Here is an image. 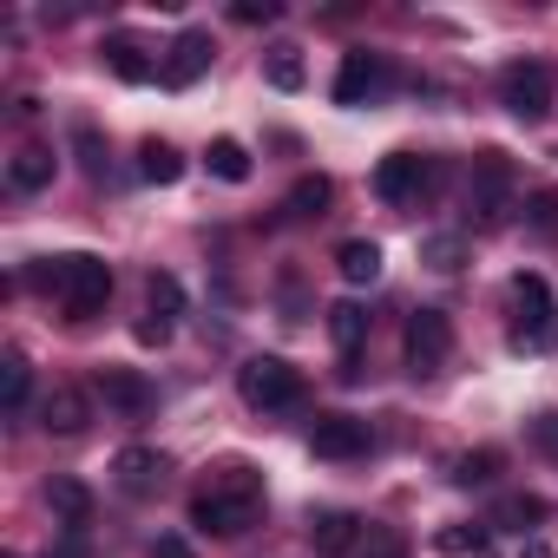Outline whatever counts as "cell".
Listing matches in <instances>:
<instances>
[{"mask_svg":"<svg viewBox=\"0 0 558 558\" xmlns=\"http://www.w3.org/2000/svg\"><path fill=\"white\" fill-rule=\"evenodd\" d=\"M256 512H263V480L236 460V466H223L197 499H191V525L197 532H210V538H236V532H250L256 525Z\"/></svg>","mask_w":558,"mask_h":558,"instance_id":"cell-1","label":"cell"},{"mask_svg":"<svg viewBox=\"0 0 558 558\" xmlns=\"http://www.w3.org/2000/svg\"><path fill=\"white\" fill-rule=\"evenodd\" d=\"M34 283H40V290H53V296H60V310H66L73 323H93V316L106 310V296H112V263H106V256H93V250H73V256L40 263V269H34Z\"/></svg>","mask_w":558,"mask_h":558,"instance_id":"cell-2","label":"cell"},{"mask_svg":"<svg viewBox=\"0 0 558 558\" xmlns=\"http://www.w3.org/2000/svg\"><path fill=\"white\" fill-rule=\"evenodd\" d=\"M236 395H243L250 408H263V414L303 408V368H290L283 355H250V362L236 368Z\"/></svg>","mask_w":558,"mask_h":558,"instance_id":"cell-3","label":"cell"},{"mask_svg":"<svg viewBox=\"0 0 558 558\" xmlns=\"http://www.w3.org/2000/svg\"><path fill=\"white\" fill-rule=\"evenodd\" d=\"M512 316H519V329H512V349H545V342H558V310H551V290H545V276H512Z\"/></svg>","mask_w":558,"mask_h":558,"instance_id":"cell-4","label":"cell"},{"mask_svg":"<svg viewBox=\"0 0 558 558\" xmlns=\"http://www.w3.org/2000/svg\"><path fill=\"white\" fill-rule=\"evenodd\" d=\"M506 204H512V165H506V151H480V158H473V178H466V210H473V223L493 230V223L506 217Z\"/></svg>","mask_w":558,"mask_h":558,"instance_id":"cell-5","label":"cell"},{"mask_svg":"<svg viewBox=\"0 0 558 558\" xmlns=\"http://www.w3.org/2000/svg\"><path fill=\"white\" fill-rule=\"evenodd\" d=\"M499 106H506L512 119L538 125V119L551 112V73H545L538 60H512V66L499 73Z\"/></svg>","mask_w":558,"mask_h":558,"instance_id":"cell-6","label":"cell"},{"mask_svg":"<svg viewBox=\"0 0 558 558\" xmlns=\"http://www.w3.org/2000/svg\"><path fill=\"white\" fill-rule=\"evenodd\" d=\"M401 349H408V368H414V375H440L447 355H453V323H447V310H414Z\"/></svg>","mask_w":558,"mask_h":558,"instance_id":"cell-7","label":"cell"},{"mask_svg":"<svg viewBox=\"0 0 558 558\" xmlns=\"http://www.w3.org/2000/svg\"><path fill=\"white\" fill-rule=\"evenodd\" d=\"M434 184H440V165L421 158V151H388L381 171H375V191H381L388 204H421Z\"/></svg>","mask_w":558,"mask_h":558,"instance_id":"cell-8","label":"cell"},{"mask_svg":"<svg viewBox=\"0 0 558 558\" xmlns=\"http://www.w3.org/2000/svg\"><path fill=\"white\" fill-rule=\"evenodd\" d=\"M178 316H184V283H178V276H151L138 342H145V349H165V342H171V329H178Z\"/></svg>","mask_w":558,"mask_h":558,"instance_id":"cell-9","label":"cell"},{"mask_svg":"<svg viewBox=\"0 0 558 558\" xmlns=\"http://www.w3.org/2000/svg\"><path fill=\"white\" fill-rule=\"evenodd\" d=\"M381 86H388V60H381V53H368V47L342 53V73H336V106H368Z\"/></svg>","mask_w":558,"mask_h":558,"instance_id":"cell-10","label":"cell"},{"mask_svg":"<svg viewBox=\"0 0 558 558\" xmlns=\"http://www.w3.org/2000/svg\"><path fill=\"white\" fill-rule=\"evenodd\" d=\"M310 453L316 460H355V453H368V421H355V414H316Z\"/></svg>","mask_w":558,"mask_h":558,"instance_id":"cell-11","label":"cell"},{"mask_svg":"<svg viewBox=\"0 0 558 558\" xmlns=\"http://www.w3.org/2000/svg\"><path fill=\"white\" fill-rule=\"evenodd\" d=\"M210 34L204 27H184L178 40H171V53H165V86H197L204 73H210Z\"/></svg>","mask_w":558,"mask_h":558,"instance_id":"cell-12","label":"cell"},{"mask_svg":"<svg viewBox=\"0 0 558 558\" xmlns=\"http://www.w3.org/2000/svg\"><path fill=\"white\" fill-rule=\"evenodd\" d=\"M112 480H119V493L145 499V493H158V480H165V453H151V447H119Z\"/></svg>","mask_w":558,"mask_h":558,"instance_id":"cell-13","label":"cell"},{"mask_svg":"<svg viewBox=\"0 0 558 558\" xmlns=\"http://www.w3.org/2000/svg\"><path fill=\"white\" fill-rule=\"evenodd\" d=\"M99 395H106L119 414H132V421L158 408V388H151L145 375H132V368H106V375H99Z\"/></svg>","mask_w":558,"mask_h":558,"instance_id":"cell-14","label":"cell"},{"mask_svg":"<svg viewBox=\"0 0 558 558\" xmlns=\"http://www.w3.org/2000/svg\"><path fill=\"white\" fill-rule=\"evenodd\" d=\"M310 538H316V551H323V558H349V551L362 545V519H355V512H342V506H336V512H316Z\"/></svg>","mask_w":558,"mask_h":558,"instance_id":"cell-15","label":"cell"},{"mask_svg":"<svg viewBox=\"0 0 558 558\" xmlns=\"http://www.w3.org/2000/svg\"><path fill=\"white\" fill-rule=\"evenodd\" d=\"M40 414H47V434H86V421H93V401H86L80 388H53Z\"/></svg>","mask_w":558,"mask_h":558,"instance_id":"cell-16","label":"cell"},{"mask_svg":"<svg viewBox=\"0 0 558 558\" xmlns=\"http://www.w3.org/2000/svg\"><path fill=\"white\" fill-rule=\"evenodd\" d=\"M336 269H342V283L368 290L375 276H381V243H368V236H349V243L336 250Z\"/></svg>","mask_w":558,"mask_h":558,"instance_id":"cell-17","label":"cell"},{"mask_svg":"<svg viewBox=\"0 0 558 558\" xmlns=\"http://www.w3.org/2000/svg\"><path fill=\"white\" fill-rule=\"evenodd\" d=\"M106 66H112L125 86H145L151 73H165V66H151V60H145V47H138L132 34H112V40H106Z\"/></svg>","mask_w":558,"mask_h":558,"instance_id":"cell-18","label":"cell"},{"mask_svg":"<svg viewBox=\"0 0 558 558\" xmlns=\"http://www.w3.org/2000/svg\"><path fill=\"white\" fill-rule=\"evenodd\" d=\"M47 506L60 512L66 532H86V519H93V493H86L80 480H53V486H47Z\"/></svg>","mask_w":558,"mask_h":558,"instance_id":"cell-19","label":"cell"},{"mask_svg":"<svg viewBox=\"0 0 558 558\" xmlns=\"http://www.w3.org/2000/svg\"><path fill=\"white\" fill-rule=\"evenodd\" d=\"M8 178H14V191H47L53 184V151L47 145H21L14 165H8Z\"/></svg>","mask_w":558,"mask_h":558,"instance_id":"cell-20","label":"cell"},{"mask_svg":"<svg viewBox=\"0 0 558 558\" xmlns=\"http://www.w3.org/2000/svg\"><path fill=\"white\" fill-rule=\"evenodd\" d=\"M138 171H145V184H178V178H184V158H178V145L145 138V145H138Z\"/></svg>","mask_w":558,"mask_h":558,"instance_id":"cell-21","label":"cell"},{"mask_svg":"<svg viewBox=\"0 0 558 558\" xmlns=\"http://www.w3.org/2000/svg\"><path fill=\"white\" fill-rule=\"evenodd\" d=\"M329 336H336V349L355 362V349L368 342V310H362V303H336V310H329Z\"/></svg>","mask_w":558,"mask_h":558,"instance_id":"cell-22","label":"cell"},{"mask_svg":"<svg viewBox=\"0 0 558 558\" xmlns=\"http://www.w3.org/2000/svg\"><path fill=\"white\" fill-rule=\"evenodd\" d=\"M263 73H269V86L276 93H303V47H269V60H263Z\"/></svg>","mask_w":558,"mask_h":558,"instance_id":"cell-23","label":"cell"},{"mask_svg":"<svg viewBox=\"0 0 558 558\" xmlns=\"http://www.w3.org/2000/svg\"><path fill=\"white\" fill-rule=\"evenodd\" d=\"M329 197H336V184H329L323 171H310V178H296V184H290V217H323V210H329Z\"/></svg>","mask_w":558,"mask_h":558,"instance_id":"cell-24","label":"cell"},{"mask_svg":"<svg viewBox=\"0 0 558 558\" xmlns=\"http://www.w3.org/2000/svg\"><path fill=\"white\" fill-rule=\"evenodd\" d=\"M204 158H210V178H223V184H243V178H250V151H243L236 138H210Z\"/></svg>","mask_w":558,"mask_h":558,"instance_id":"cell-25","label":"cell"},{"mask_svg":"<svg viewBox=\"0 0 558 558\" xmlns=\"http://www.w3.org/2000/svg\"><path fill=\"white\" fill-rule=\"evenodd\" d=\"M0 395H8V414H21V408H27V395H34V368H27V355H21V349L0 362Z\"/></svg>","mask_w":558,"mask_h":558,"instance_id":"cell-26","label":"cell"},{"mask_svg":"<svg viewBox=\"0 0 558 558\" xmlns=\"http://www.w3.org/2000/svg\"><path fill=\"white\" fill-rule=\"evenodd\" d=\"M545 519V499L538 493H512V499H499V512H493V525H512V532H532Z\"/></svg>","mask_w":558,"mask_h":558,"instance_id":"cell-27","label":"cell"},{"mask_svg":"<svg viewBox=\"0 0 558 558\" xmlns=\"http://www.w3.org/2000/svg\"><path fill=\"white\" fill-rule=\"evenodd\" d=\"M493 473H499V453H460V460H453V480H460V486H486Z\"/></svg>","mask_w":558,"mask_h":558,"instance_id":"cell-28","label":"cell"},{"mask_svg":"<svg viewBox=\"0 0 558 558\" xmlns=\"http://www.w3.org/2000/svg\"><path fill=\"white\" fill-rule=\"evenodd\" d=\"M355 558H408V538H401V532H388V525H375V532L355 545Z\"/></svg>","mask_w":558,"mask_h":558,"instance_id":"cell-29","label":"cell"},{"mask_svg":"<svg viewBox=\"0 0 558 558\" xmlns=\"http://www.w3.org/2000/svg\"><path fill=\"white\" fill-rule=\"evenodd\" d=\"M434 545H440L447 558H460V551H480V545H486V525H447Z\"/></svg>","mask_w":558,"mask_h":558,"instance_id":"cell-30","label":"cell"},{"mask_svg":"<svg viewBox=\"0 0 558 558\" xmlns=\"http://www.w3.org/2000/svg\"><path fill=\"white\" fill-rule=\"evenodd\" d=\"M525 217H532L538 230H551V223H558V191H551V184H545V191H532V204H525Z\"/></svg>","mask_w":558,"mask_h":558,"instance_id":"cell-31","label":"cell"},{"mask_svg":"<svg viewBox=\"0 0 558 558\" xmlns=\"http://www.w3.org/2000/svg\"><path fill=\"white\" fill-rule=\"evenodd\" d=\"M427 263L434 269H460V236H427Z\"/></svg>","mask_w":558,"mask_h":558,"instance_id":"cell-32","label":"cell"},{"mask_svg":"<svg viewBox=\"0 0 558 558\" xmlns=\"http://www.w3.org/2000/svg\"><path fill=\"white\" fill-rule=\"evenodd\" d=\"M151 558H197V551H191L184 532H158V538H151Z\"/></svg>","mask_w":558,"mask_h":558,"instance_id":"cell-33","label":"cell"},{"mask_svg":"<svg viewBox=\"0 0 558 558\" xmlns=\"http://www.w3.org/2000/svg\"><path fill=\"white\" fill-rule=\"evenodd\" d=\"M230 21H243V27H263V21H276V0H263V8H256V0H243V8H230Z\"/></svg>","mask_w":558,"mask_h":558,"instance_id":"cell-34","label":"cell"},{"mask_svg":"<svg viewBox=\"0 0 558 558\" xmlns=\"http://www.w3.org/2000/svg\"><path fill=\"white\" fill-rule=\"evenodd\" d=\"M53 558H93V551H86V532H66V545H60Z\"/></svg>","mask_w":558,"mask_h":558,"instance_id":"cell-35","label":"cell"},{"mask_svg":"<svg viewBox=\"0 0 558 558\" xmlns=\"http://www.w3.org/2000/svg\"><path fill=\"white\" fill-rule=\"evenodd\" d=\"M538 440H545V447H558V421H545V427H538Z\"/></svg>","mask_w":558,"mask_h":558,"instance_id":"cell-36","label":"cell"},{"mask_svg":"<svg viewBox=\"0 0 558 558\" xmlns=\"http://www.w3.org/2000/svg\"><path fill=\"white\" fill-rule=\"evenodd\" d=\"M8 558H21V551H8Z\"/></svg>","mask_w":558,"mask_h":558,"instance_id":"cell-37","label":"cell"}]
</instances>
